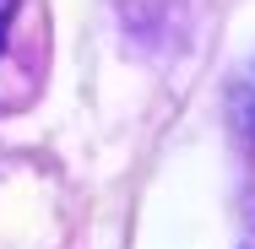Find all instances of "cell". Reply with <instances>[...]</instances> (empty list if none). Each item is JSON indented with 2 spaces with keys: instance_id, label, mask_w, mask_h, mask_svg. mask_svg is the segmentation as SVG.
<instances>
[{
  "instance_id": "1",
  "label": "cell",
  "mask_w": 255,
  "mask_h": 249,
  "mask_svg": "<svg viewBox=\"0 0 255 249\" xmlns=\"http://www.w3.org/2000/svg\"><path fill=\"white\" fill-rule=\"evenodd\" d=\"M239 119H245V130L255 136V65H250V76H245V87H239Z\"/></svg>"
},
{
  "instance_id": "2",
  "label": "cell",
  "mask_w": 255,
  "mask_h": 249,
  "mask_svg": "<svg viewBox=\"0 0 255 249\" xmlns=\"http://www.w3.org/2000/svg\"><path fill=\"white\" fill-rule=\"evenodd\" d=\"M11 5H16V0H0V38H5V16H11Z\"/></svg>"
}]
</instances>
